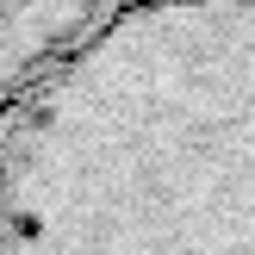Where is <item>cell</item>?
<instances>
[{"instance_id":"obj_2","label":"cell","mask_w":255,"mask_h":255,"mask_svg":"<svg viewBox=\"0 0 255 255\" xmlns=\"http://www.w3.org/2000/svg\"><path fill=\"white\" fill-rule=\"evenodd\" d=\"M131 0H0V100Z\"/></svg>"},{"instance_id":"obj_1","label":"cell","mask_w":255,"mask_h":255,"mask_svg":"<svg viewBox=\"0 0 255 255\" xmlns=\"http://www.w3.org/2000/svg\"><path fill=\"white\" fill-rule=\"evenodd\" d=\"M0 255H255V0H131L0 100Z\"/></svg>"}]
</instances>
